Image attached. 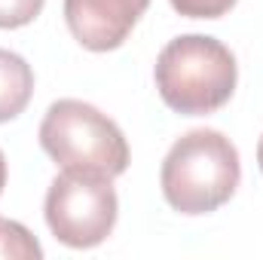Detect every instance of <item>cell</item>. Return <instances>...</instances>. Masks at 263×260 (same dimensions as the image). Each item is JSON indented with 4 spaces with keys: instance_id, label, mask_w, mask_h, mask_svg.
Returning <instances> with one entry per match:
<instances>
[{
    "instance_id": "obj_1",
    "label": "cell",
    "mask_w": 263,
    "mask_h": 260,
    "mask_svg": "<svg viewBox=\"0 0 263 260\" xmlns=\"http://www.w3.org/2000/svg\"><path fill=\"white\" fill-rule=\"evenodd\" d=\"M239 181V150L217 129H193L178 138L159 169L162 196L181 214L217 211L233 199Z\"/></svg>"
},
{
    "instance_id": "obj_6",
    "label": "cell",
    "mask_w": 263,
    "mask_h": 260,
    "mask_svg": "<svg viewBox=\"0 0 263 260\" xmlns=\"http://www.w3.org/2000/svg\"><path fill=\"white\" fill-rule=\"evenodd\" d=\"M31 95H34L31 65L15 52L0 49V123H9L18 114H25Z\"/></svg>"
},
{
    "instance_id": "obj_9",
    "label": "cell",
    "mask_w": 263,
    "mask_h": 260,
    "mask_svg": "<svg viewBox=\"0 0 263 260\" xmlns=\"http://www.w3.org/2000/svg\"><path fill=\"white\" fill-rule=\"evenodd\" d=\"M168 3L175 6V12L187 18H220L236 6V0H168Z\"/></svg>"
},
{
    "instance_id": "obj_7",
    "label": "cell",
    "mask_w": 263,
    "mask_h": 260,
    "mask_svg": "<svg viewBox=\"0 0 263 260\" xmlns=\"http://www.w3.org/2000/svg\"><path fill=\"white\" fill-rule=\"evenodd\" d=\"M0 257L40 260L43 257V248L18 220H3L0 217Z\"/></svg>"
},
{
    "instance_id": "obj_4",
    "label": "cell",
    "mask_w": 263,
    "mask_h": 260,
    "mask_svg": "<svg viewBox=\"0 0 263 260\" xmlns=\"http://www.w3.org/2000/svg\"><path fill=\"white\" fill-rule=\"evenodd\" d=\"M120 199L107 178L67 172L49 184L43 214L52 236L67 248H95L117 227Z\"/></svg>"
},
{
    "instance_id": "obj_8",
    "label": "cell",
    "mask_w": 263,
    "mask_h": 260,
    "mask_svg": "<svg viewBox=\"0 0 263 260\" xmlns=\"http://www.w3.org/2000/svg\"><path fill=\"white\" fill-rule=\"evenodd\" d=\"M43 3L46 0H0V28L12 31L31 25L43 12Z\"/></svg>"
},
{
    "instance_id": "obj_11",
    "label": "cell",
    "mask_w": 263,
    "mask_h": 260,
    "mask_svg": "<svg viewBox=\"0 0 263 260\" xmlns=\"http://www.w3.org/2000/svg\"><path fill=\"white\" fill-rule=\"evenodd\" d=\"M257 162H260V172H263V135H260V144H257Z\"/></svg>"
},
{
    "instance_id": "obj_3",
    "label": "cell",
    "mask_w": 263,
    "mask_h": 260,
    "mask_svg": "<svg viewBox=\"0 0 263 260\" xmlns=\"http://www.w3.org/2000/svg\"><path fill=\"white\" fill-rule=\"evenodd\" d=\"M40 147L67 172H86L98 178H120L129 169V141L123 129L98 107L62 98L40 123Z\"/></svg>"
},
{
    "instance_id": "obj_10",
    "label": "cell",
    "mask_w": 263,
    "mask_h": 260,
    "mask_svg": "<svg viewBox=\"0 0 263 260\" xmlns=\"http://www.w3.org/2000/svg\"><path fill=\"white\" fill-rule=\"evenodd\" d=\"M3 187H6V156L0 150V193H3Z\"/></svg>"
},
{
    "instance_id": "obj_5",
    "label": "cell",
    "mask_w": 263,
    "mask_h": 260,
    "mask_svg": "<svg viewBox=\"0 0 263 260\" xmlns=\"http://www.w3.org/2000/svg\"><path fill=\"white\" fill-rule=\"evenodd\" d=\"M150 0H65V22L89 52H110L129 40Z\"/></svg>"
},
{
    "instance_id": "obj_2",
    "label": "cell",
    "mask_w": 263,
    "mask_h": 260,
    "mask_svg": "<svg viewBox=\"0 0 263 260\" xmlns=\"http://www.w3.org/2000/svg\"><path fill=\"white\" fill-rule=\"evenodd\" d=\"M153 80L165 107L181 117H208L233 98L239 67L217 37L184 34L162 46Z\"/></svg>"
}]
</instances>
